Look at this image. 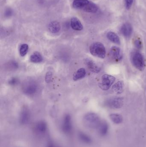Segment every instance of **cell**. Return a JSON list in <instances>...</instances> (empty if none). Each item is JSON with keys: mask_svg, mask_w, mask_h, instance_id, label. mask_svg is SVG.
I'll return each mask as SVG.
<instances>
[{"mask_svg": "<svg viewBox=\"0 0 146 147\" xmlns=\"http://www.w3.org/2000/svg\"><path fill=\"white\" fill-rule=\"evenodd\" d=\"M28 50V46L27 44H24L21 46L19 50L20 55L21 57H24L26 55Z\"/></svg>", "mask_w": 146, "mask_h": 147, "instance_id": "ffe728a7", "label": "cell"}, {"mask_svg": "<svg viewBox=\"0 0 146 147\" xmlns=\"http://www.w3.org/2000/svg\"><path fill=\"white\" fill-rule=\"evenodd\" d=\"M135 45L136 48L139 49H141L142 47V44L141 41L140 40L137 39L135 41Z\"/></svg>", "mask_w": 146, "mask_h": 147, "instance_id": "603a6c76", "label": "cell"}, {"mask_svg": "<svg viewBox=\"0 0 146 147\" xmlns=\"http://www.w3.org/2000/svg\"><path fill=\"white\" fill-rule=\"evenodd\" d=\"M43 60V57L38 52L33 53L30 57V61L34 63H41Z\"/></svg>", "mask_w": 146, "mask_h": 147, "instance_id": "5bb4252c", "label": "cell"}, {"mask_svg": "<svg viewBox=\"0 0 146 147\" xmlns=\"http://www.w3.org/2000/svg\"><path fill=\"white\" fill-rule=\"evenodd\" d=\"M86 119L90 126L92 127L98 128L101 123L98 116L93 113H91L87 115Z\"/></svg>", "mask_w": 146, "mask_h": 147, "instance_id": "5b68a950", "label": "cell"}, {"mask_svg": "<svg viewBox=\"0 0 146 147\" xmlns=\"http://www.w3.org/2000/svg\"><path fill=\"white\" fill-rule=\"evenodd\" d=\"M110 53L111 57L115 61H121L122 59L123 53L121 50L117 47L114 46L111 47Z\"/></svg>", "mask_w": 146, "mask_h": 147, "instance_id": "8992f818", "label": "cell"}, {"mask_svg": "<svg viewBox=\"0 0 146 147\" xmlns=\"http://www.w3.org/2000/svg\"><path fill=\"white\" fill-rule=\"evenodd\" d=\"M90 51L93 56L104 59L106 56V50L104 46L100 42H95L91 45Z\"/></svg>", "mask_w": 146, "mask_h": 147, "instance_id": "7a4b0ae2", "label": "cell"}, {"mask_svg": "<svg viewBox=\"0 0 146 147\" xmlns=\"http://www.w3.org/2000/svg\"><path fill=\"white\" fill-rule=\"evenodd\" d=\"M4 14H5V16L6 17H10V16H12V15L13 14V11H12V9H6V11H5Z\"/></svg>", "mask_w": 146, "mask_h": 147, "instance_id": "484cf974", "label": "cell"}, {"mask_svg": "<svg viewBox=\"0 0 146 147\" xmlns=\"http://www.w3.org/2000/svg\"><path fill=\"white\" fill-rule=\"evenodd\" d=\"M107 37L111 41L117 45H120L121 44L120 38L116 34L113 32H109L107 33Z\"/></svg>", "mask_w": 146, "mask_h": 147, "instance_id": "9a60e30c", "label": "cell"}, {"mask_svg": "<svg viewBox=\"0 0 146 147\" xmlns=\"http://www.w3.org/2000/svg\"><path fill=\"white\" fill-rule=\"evenodd\" d=\"M123 104V98L121 97H115L106 101V105L111 109H119L122 107Z\"/></svg>", "mask_w": 146, "mask_h": 147, "instance_id": "277c9868", "label": "cell"}, {"mask_svg": "<svg viewBox=\"0 0 146 147\" xmlns=\"http://www.w3.org/2000/svg\"><path fill=\"white\" fill-rule=\"evenodd\" d=\"M86 72L84 68H81L78 69L73 75V79L75 81L83 78L85 76Z\"/></svg>", "mask_w": 146, "mask_h": 147, "instance_id": "4fadbf2b", "label": "cell"}, {"mask_svg": "<svg viewBox=\"0 0 146 147\" xmlns=\"http://www.w3.org/2000/svg\"><path fill=\"white\" fill-rule=\"evenodd\" d=\"M38 127L40 131H44L46 129V125L44 123L41 122L39 124Z\"/></svg>", "mask_w": 146, "mask_h": 147, "instance_id": "d4e9b609", "label": "cell"}, {"mask_svg": "<svg viewBox=\"0 0 146 147\" xmlns=\"http://www.w3.org/2000/svg\"><path fill=\"white\" fill-rule=\"evenodd\" d=\"M64 127L65 129L67 130H69V128L70 127V117L69 116H67L65 117L64 120Z\"/></svg>", "mask_w": 146, "mask_h": 147, "instance_id": "44dd1931", "label": "cell"}, {"mask_svg": "<svg viewBox=\"0 0 146 147\" xmlns=\"http://www.w3.org/2000/svg\"><path fill=\"white\" fill-rule=\"evenodd\" d=\"M16 80L15 78H13L10 81V84H14L16 83Z\"/></svg>", "mask_w": 146, "mask_h": 147, "instance_id": "4316f807", "label": "cell"}, {"mask_svg": "<svg viewBox=\"0 0 146 147\" xmlns=\"http://www.w3.org/2000/svg\"><path fill=\"white\" fill-rule=\"evenodd\" d=\"M115 80V77L108 74H104L102 77V82L99 83V87L103 90H107L110 88Z\"/></svg>", "mask_w": 146, "mask_h": 147, "instance_id": "3957f363", "label": "cell"}, {"mask_svg": "<svg viewBox=\"0 0 146 147\" xmlns=\"http://www.w3.org/2000/svg\"><path fill=\"white\" fill-rule=\"evenodd\" d=\"M70 25L72 28L76 31H81L83 28V25L80 21L76 17H73L71 19Z\"/></svg>", "mask_w": 146, "mask_h": 147, "instance_id": "9c48e42d", "label": "cell"}, {"mask_svg": "<svg viewBox=\"0 0 146 147\" xmlns=\"http://www.w3.org/2000/svg\"><path fill=\"white\" fill-rule=\"evenodd\" d=\"M121 31L123 36L127 38H129L132 34L133 28L131 24L129 23H126L122 26Z\"/></svg>", "mask_w": 146, "mask_h": 147, "instance_id": "ba28073f", "label": "cell"}, {"mask_svg": "<svg viewBox=\"0 0 146 147\" xmlns=\"http://www.w3.org/2000/svg\"><path fill=\"white\" fill-rule=\"evenodd\" d=\"M37 90V87L33 84H30L29 85L27 86L25 89V92L27 94H31L35 93Z\"/></svg>", "mask_w": 146, "mask_h": 147, "instance_id": "d6986e66", "label": "cell"}, {"mask_svg": "<svg viewBox=\"0 0 146 147\" xmlns=\"http://www.w3.org/2000/svg\"><path fill=\"white\" fill-rule=\"evenodd\" d=\"M125 3H126V7L127 9H129L131 8L133 2V0H125Z\"/></svg>", "mask_w": 146, "mask_h": 147, "instance_id": "cb8c5ba5", "label": "cell"}, {"mask_svg": "<svg viewBox=\"0 0 146 147\" xmlns=\"http://www.w3.org/2000/svg\"><path fill=\"white\" fill-rule=\"evenodd\" d=\"M52 78V73L51 71H49L47 72L45 77V80L46 83H49L51 81Z\"/></svg>", "mask_w": 146, "mask_h": 147, "instance_id": "7402d4cb", "label": "cell"}, {"mask_svg": "<svg viewBox=\"0 0 146 147\" xmlns=\"http://www.w3.org/2000/svg\"><path fill=\"white\" fill-rule=\"evenodd\" d=\"M61 27L60 23L57 21L51 22L49 24L48 26L49 30L52 33H57L61 29Z\"/></svg>", "mask_w": 146, "mask_h": 147, "instance_id": "8fae6325", "label": "cell"}, {"mask_svg": "<svg viewBox=\"0 0 146 147\" xmlns=\"http://www.w3.org/2000/svg\"><path fill=\"white\" fill-rule=\"evenodd\" d=\"M83 10L87 13H95L97 11L98 7L95 3L90 1Z\"/></svg>", "mask_w": 146, "mask_h": 147, "instance_id": "2e32d148", "label": "cell"}, {"mask_svg": "<svg viewBox=\"0 0 146 147\" xmlns=\"http://www.w3.org/2000/svg\"><path fill=\"white\" fill-rule=\"evenodd\" d=\"M89 2L90 1L88 0H75L73 2V6L74 8L83 10Z\"/></svg>", "mask_w": 146, "mask_h": 147, "instance_id": "30bf717a", "label": "cell"}, {"mask_svg": "<svg viewBox=\"0 0 146 147\" xmlns=\"http://www.w3.org/2000/svg\"><path fill=\"white\" fill-rule=\"evenodd\" d=\"M85 64L87 66L90 71L93 73H98L100 72L101 69L99 66H98L96 63L90 59H86L84 60Z\"/></svg>", "mask_w": 146, "mask_h": 147, "instance_id": "52a82bcc", "label": "cell"}, {"mask_svg": "<svg viewBox=\"0 0 146 147\" xmlns=\"http://www.w3.org/2000/svg\"><path fill=\"white\" fill-rule=\"evenodd\" d=\"M110 118L113 123L115 124H120L123 121L122 116L117 114H112L110 115Z\"/></svg>", "mask_w": 146, "mask_h": 147, "instance_id": "ac0fdd59", "label": "cell"}, {"mask_svg": "<svg viewBox=\"0 0 146 147\" xmlns=\"http://www.w3.org/2000/svg\"><path fill=\"white\" fill-rule=\"evenodd\" d=\"M131 62L133 65L138 70L143 71L145 68L146 64L143 55L137 51L133 52L130 55Z\"/></svg>", "mask_w": 146, "mask_h": 147, "instance_id": "6da1fadb", "label": "cell"}, {"mask_svg": "<svg viewBox=\"0 0 146 147\" xmlns=\"http://www.w3.org/2000/svg\"><path fill=\"white\" fill-rule=\"evenodd\" d=\"M98 128L100 134L102 136H104L107 135L109 131V125L105 122H103L100 123Z\"/></svg>", "mask_w": 146, "mask_h": 147, "instance_id": "e0dca14e", "label": "cell"}, {"mask_svg": "<svg viewBox=\"0 0 146 147\" xmlns=\"http://www.w3.org/2000/svg\"><path fill=\"white\" fill-rule=\"evenodd\" d=\"M123 88L124 83L123 81H119L114 85L112 87V90L114 93L120 94L123 91Z\"/></svg>", "mask_w": 146, "mask_h": 147, "instance_id": "7c38bea8", "label": "cell"}]
</instances>
